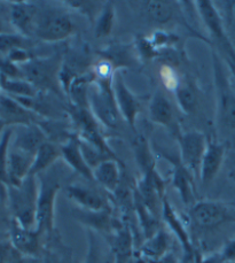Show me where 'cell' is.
Segmentation results:
<instances>
[{"mask_svg":"<svg viewBox=\"0 0 235 263\" xmlns=\"http://www.w3.org/2000/svg\"><path fill=\"white\" fill-rule=\"evenodd\" d=\"M61 147V159L65 163L73 172L81 175L82 177L89 181H93V173L91 165L83 152L82 144L80 138L76 134L67 140V142L60 145Z\"/></svg>","mask_w":235,"mask_h":263,"instance_id":"cell-18","label":"cell"},{"mask_svg":"<svg viewBox=\"0 0 235 263\" xmlns=\"http://www.w3.org/2000/svg\"><path fill=\"white\" fill-rule=\"evenodd\" d=\"M44 260L43 263H68L66 255L62 254L56 250H51L50 247L46 246L44 250Z\"/></svg>","mask_w":235,"mask_h":263,"instance_id":"cell-38","label":"cell"},{"mask_svg":"<svg viewBox=\"0 0 235 263\" xmlns=\"http://www.w3.org/2000/svg\"><path fill=\"white\" fill-rule=\"evenodd\" d=\"M39 193L38 177L29 176L18 186H8L7 208L11 220L27 229H36Z\"/></svg>","mask_w":235,"mask_h":263,"instance_id":"cell-2","label":"cell"},{"mask_svg":"<svg viewBox=\"0 0 235 263\" xmlns=\"http://www.w3.org/2000/svg\"><path fill=\"white\" fill-rule=\"evenodd\" d=\"M70 118L75 128V134L83 144L104 154L105 157L117 159L114 151L111 149L101 129L100 122L92 114L90 108H76L71 107Z\"/></svg>","mask_w":235,"mask_h":263,"instance_id":"cell-6","label":"cell"},{"mask_svg":"<svg viewBox=\"0 0 235 263\" xmlns=\"http://www.w3.org/2000/svg\"><path fill=\"white\" fill-rule=\"evenodd\" d=\"M7 213L9 214L7 204L0 200V224H3L7 221Z\"/></svg>","mask_w":235,"mask_h":263,"instance_id":"cell-42","label":"cell"},{"mask_svg":"<svg viewBox=\"0 0 235 263\" xmlns=\"http://www.w3.org/2000/svg\"><path fill=\"white\" fill-rule=\"evenodd\" d=\"M207 144L208 138L198 130L186 131L178 137L179 160L194 177H199Z\"/></svg>","mask_w":235,"mask_h":263,"instance_id":"cell-10","label":"cell"},{"mask_svg":"<svg viewBox=\"0 0 235 263\" xmlns=\"http://www.w3.org/2000/svg\"><path fill=\"white\" fill-rule=\"evenodd\" d=\"M131 263H138V262H133V261H132V262H131Z\"/></svg>","mask_w":235,"mask_h":263,"instance_id":"cell-48","label":"cell"},{"mask_svg":"<svg viewBox=\"0 0 235 263\" xmlns=\"http://www.w3.org/2000/svg\"><path fill=\"white\" fill-rule=\"evenodd\" d=\"M226 9L229 20H231V23L233 24V27L235 29V0L234 2L226 3Z\"/></svg>","mask_w":235,"mask_h":263,"instance_id":"cell-41","label":"cell"},{"mask_svg":"<svg viewBox=\"0 0 235 263\" xmlns=\"http://www.w3.org/2000/svg\"><path fill=\"white\" fill-rule=\"evenodd\" d=\"M19 47L30 48V38L17 32H4L0 35V57H6L9 52Z\"/></svg>","mask_w":235,"mask_h":263,"instance_id":"cell-34","label":"cell"},{"mask_svg":"<svg viewBox=\"0 0 235 263\" xmlns=\"http://www.w3.org/2000/svg\"><path fill=\"white\" fill-rule=\"evenodd\" d=\"M75 32V23L62 8L41 7L35 37L46 43L66 41Z\"/></svg>","mask_w":235,"mask_h":263,"instance_id":"cell-7","label":"cell"},{"mask_svg":"<svg viewBox=\"0 0 235 263\" xmlns=\"http://www.w3.org/2000/svg\"><path fill=\"white\" fill-rule=\"evenodd\" d=\"M93 181L96 182L107 192L116 193L119 191L122 173L120 160L107 159L94 165L92 169Z\"/></svg>","mask_w":235,"mask_h":263,"instance_id":"cell-20","label":"cell"},{"mask_svg":"<svg viewBox=\"0 0 235 263\" xmlns=\"http://www.w3.org/2000/svg\"><path fill=\"white\" fill-rule=\"evenodd\" d=\"M87 241H89V246H87V254L84 263H104L100 241L96 233L87 230Z\"/></svg>","mask_w":235,"mask_h":263,"instance_id":"cell-35","label":"cell"},{"mask_svg":"<svg viewBox=\"0 0 235 263\" xmlns=\"http://www.w3.org/2000/svg\"><path fill=\"white\" fill-rule=\"evenodd\" d=\"M172 163V185L175 191L179 193L181 201L186 206L192 207L197 202L195 200V184L194 176L186 169L180 160L175 161L173 159H169Z\"/></svg>","mask_w":235,"mask_h":263,"instance_id":"cell-24","label":"cell"},{"mask_svg":"<svg viewBox=\"0 0 235 263\" xmlns=\"http://www.w3.org/2000/svg\"><path fill=\"white\" fill-rule=\"evenodd\" d=\"M174 98L180 110L185 114H192L197 108L198 97L192 85L188 83H180L178 89L174 91Z\"/></svg>","mask_w":235,"mask_h":263,"instance_id":"cell-32","label":"cell"},{"mask_svg":"<svg viewBox=\"0 0 235 263\" xmlns=\"http://www.w3.org/2000/svg\"><path fill=\"white\" fill-rule=\"evenodd\" d=\"M39 9L41 7L36 3H8V17L15 32L30 40L31 37H35Z\"/></svg>","mask_w":235,"mask_h":263,"instance_id":"cell-12","label":"cell"},{"mask_svg":"<svg viewBox=\"0 0 235 263\" xmlns=\"http://www.w3.org/2000/svg\"><path fill=\"white\" fill-rule=\"evenodd\" d=\"M170 253V237L163 229L147 238L140 248V254L149 262H156Z\"/></svg>","mask_w":235,"mask_h":263,"instance_id":"cell-27","label":"cell"},{"mask_svg":"<svg viewBox=\"0 0 235 263\" xmlns=\"http://www.w3.org/2000/svg\"><path fill=\"white\" fill-rule=\"evenodd\" d=\"M161 214H162L165 226L168 227L169 230L173 233L178 241L181 243L186 254L193 256L194 247L187 228H186L183 218L175 212L174 207H172V204L170 203V201L166 198L163 199L162 212H161Z\"/></svg>","mask_w":235,"mask_h":263,"instance_id":"cell-19","label":"cell"},{"mask_svg":"<svg viewBox=\"0 0 235 263\" xmlns=\"http://www.w3.org/2000/svg\"><path fill=\"white\" fill-rule=\"evenodd\" d=\"M106 2H95V0H69L62 2L63 7L72 9L81 15L85 16L92 24H94L97 15H99Z\"/></svg>","mask_w":235,"mask_h":263,"instance_id":"cell-31","label":"cell"},{"mask_svg":"<svg viewBox=\"0 0 235 263\" xmlns=\"http://www.w3.org/2000/svg\"><path fill=\"white\" fill-rule=\"evenodd\" d=\"M160 76L164 87L169 91L174 92L178 89V86L181 83L180 77L178 76L177 71L174 70L173 67H171L169 65H164L162 68H161Z\"/></svg>","mask_w":235,"mask_h":263,"instance_id":"cell-36","label":"cell"},{"mask_svg":"<svg viewBox=\"0 0 235 263\" xmlns=\"http://www.w3.org/2000/svg\"><path fill=\"white\" fill-rule=\"evenodd\" d=\"M48 140L45 131L38 123L12 128L11 147L35 157L39 147Z\"/></svg>","mask_w":235,"mask_h":263,"instance_id":"cell-15","label":"cell"},{"mask_svg":"<svg viewBox=\"0 0 235 263\" xmlns=\"http://www.w3.org/2000/svg\"><path fill=\"white\" fill-rule=\"evenodd\" d=\"M42 120L44 119L24 107L16 99L5 93L0 96V121L6 125V128L35 124Z\"/></svg>","mask_w":235,"mask_h":263,"instance_id":"cell-14","label":"cell"},{"mask_svg":"<svg viewBox=\"0 0 235 263\" xmlns=\"http://www.w3.org/2000/svg\"><path fill=\"white\" fill-rule=\"evenodd\" d=\"M225 154H226L225 144L214 139H208L207 148H205L202 162H201L199 174V178L203 186H208L217 177L224 164Z\"/></svg>","mask_w":235,"mask_h":263,"instance_id":"cell-16","label":"cell"},{"mask_svg":"<svg viewBox=\"0 0 235 263\" xmlns=\"http://www.w3.org/2000/svg\"><path fill=\"white\" fill-rule=\"evenodd\" d=\"M115 102L119 109L121 118L123 119L131 128H135L136 119L140 113V101L129 86L125 84V81L121 72L117 71L112 83Z\"/></svg>","mask_w":235,"mask_h":263,"instance_id":"cell-13","label":"cell"},{"mask_svg":"<svg viewBox=\"0 0 235 263\" xmlns=\"http://www.w3.org/2000/svg\"><path fill=\"white\" fill-rule=\"evenodd\" d=\"M18 252L14 250L9 241H0V263H9Z\"/></svg>","mask_w":235,"mask_h":263,"instance_id":"cell-37","label":"cell"},{"mask_svg":"<svg viewBox=\"0 0 235 263\" xmlns=\"http://www.w3.org/2000/svg\"><path fill=\"white\" fill-rule=\"evenodd\" d=\"M220 254L224 257L225 262H235V238L225 243L220 251Z\"/></svg>","mask_w":235,"mask_h":263,"instance_id":"cell-39","label":"cell"},{"mask_svg":"<svg viewBox=\"0 0 235 263\" xmlns=\"http://www.w3.org/2000/svg\"><path fill=\"white\" fill-rule=\"evenodd\" d=\"M189 217L201 229H213L235 222V204L213 200L197 201L189 209Z\"/></svg>","mask_w":235,"mask_h":263,"instance_id":"cell-8","label":"cell"},{"mask_svg":"<svg viewBox=\"0 0 235 263\" xmlns=\"http://www.w3.org/2000/svg\"><path fill=\"white\" fill-rule=\"evenodd\" d=\"M131 5L138 8L147 20L158 24H165L173 20L177 11V4L162 0H149V2H132Z\"/></svg>","mask_w":235,"mask_h":263,"instance_id":"cell-23","label":"cell"},{"mask_svg":"<svg viewBox=\"0 0 235 263\" xmlns=\"http://www.w3.org/2000/svg\"><path fill=\"white\" fill-rule=\"evenodd\" d=\"M8 241L11 242L14 250L23 256L39 259L44 254L45 238L37 229L23 228L11 220L8 227Z\"/></svg>","mask_w":235,"mask_h":263,"instance_id":"cell-11","label":"cell"},{"mask_svg":"<svg viewBox=\"0 0 235 263\" xmlns=\"http://www.w3.org/2000/svg\"><path fill=\"white\" fill-rule=\"evenodd\" d=\"M12 128H6L0 136V200L7 204L8 152L11 147Z\"/></svg>","mask_w":235,"mask_h":263,"instance_id":"cell-28","label":"cell"},{"mask_svg":"<svg viewBox=\"0 0 235 263\" xmlns=\"http://www.w3.org/2000/svg\"><path fill=\"white\" fill-rule=\"evenodd\" d=\"M198 263H226L224 260V257L220 254V252L211 253V254H208L205 256L200 257L198 260Z\"/></svg>","mask_w":235,"mask_h":263,"instance_id":"cell-40","label":"cell"},{"mask_svg":"<svg viewBox=\"0 0 235 263\" xmlns=\"http://www.w3.org/2000/svg\"><path fill=\"white\" fill-rule=\"evenodd\" d=\"M2 93H3V91H2V86H0V96H2Z\"/></svg>","mask_w":235,"mask_h":263,"instance_id":"cell-46","label":"cell"},{"mask_svg":"<svg viewBox=\"0 0 235 263\" xmlns=\"http://www.w3.org/2000/svg\"><path fill=\"white\" fill-rule=\"evenodd\" d=\"M115 16V4L112 2H106L94 24H93V27H94V35L96 38H105L110 35L112 30H114Z\"/></svg>","mask_w":235,"mask_h":263,"instance_id":"cell-30","label":"cell"},{"mask_svg":"<svg viewBox=\"0 0 235 263\" xmlns=\"http://www.w3.org/2000/svg\"><path fill=\"white\" fill-rule=\"evenodd\" d=\"M212 75L217 126L223 134L235 136V92L225 71L224 61L216 52H212Z\"/></svg>","mask_w":235,"mask_h":263,"instance_id":"cell-1","label":"cell"},{"mask_svg":"<svg viewBox=\"0 0 235 263\" xmlns=\"http://www.w3.org/2000/svg\"><path fill=\"white\" fill-rule=\"evenodd\" d=\"M3 93L13 98H35L39 93L32 84L24 79H7L0 76Z\"/></svg>","mask_w":235,"mask_h":263,"instance_id":"cell-29","label":"cell"},{"mask_svg":"<svg viewBox=\"0 0 235 263\" xmlns=\"http://www.w3.org/2000/svg\"><path fill=\"white\" fill-rule=\"evenodd\" d=\"M193 5L201 18V22L203 23L205 30L209 33L210 42L216 44L218 47L220 59L226 63L229 70L235 69V48L227 35L223 17L220 15L216 4L201 0Z\"/></svg>","mask_w":235,"mask_h":263,"instance_id":"cell-4","label":"cell"},{"mask_svg":"<svg viewBox=\"0 0 235 263\" xmlns=\"http://www.w3.org/2000/svg\"><path fill=\"white\" fill-rule=\"evenodd\" d=\"M148 115L149 120L158 125L169 128L172 124L174 120L172 104L161 90H156L153 97L150 98L148 105Z\"/></svg>","mask_w":235,"mask_h":263,"instance_id":"cell-25","label":"cell"},{"mask_svg":"<svg viewBox=\"0 0 235 263\" xmlns=\"http://www.w3.org/2000/svg\"><path fill=\"white\" fill-rule=\"evenodd\" d=\"M61 159V147L58 144H55L47 140L44 143L35 154L33 163L31 168L30 176H39L44 173L51 170L58 160Z\"/></svg>","mask_w":235,"mask_h":263,"instance_id":"cell-26","label":"cell"},{"mask_svg":"<svg viewBox=\"0 0 235 263\" xmlns=\"http://www.w3.org/2000/svg\"><path fill=\"white\" fill-rule=\"evenodd\" d=\"M133 149H134L136 162L139 163L144 174L149 172L151 169L156 168L153 154H151L149 145L147 143V139L144 137V136H136L134 138Z\"/></svg>","mask_w":235,"mask_h":263,"instance_id":"cell-33","label":"cell"},{"mask_svg":"<svg viewBox=\"0 0 235 263\" xmlns=\"http://www.w3.org/2000/svg\"><path fill=\"white\" fill-rule=\"evenodd\" d=\"M33 158L35 157L22 151L9 147L7 164L9 186H18L26 181L27 177L30 176Z\"/></svg>","mask_w":235,"mask_h":263,"instance_id":"cell-22","label":"cell"},{"mask_svg":"<svg viewBox=\"0 0 235 263\" xmlns=\"http://www.w3.org/2000/svg\"><path fill=\"white\" fill-rule=\"evenodd\" d=\"M229 71H231V75H229V83H231L232 89L235 92V69L229 70Z\"/></svg>","mask_w":235,"mask_h":263,"instance_id":"cell-43","label":"cell"},{"mask_svg":"<svg viewBox=\"0 0 235 263\" xmlns=\"http://www.w3.org/2000/svg\"><path fill=\"white\" fill-rule=\"evenodd\" d=\"M232 177L234 178V181H235V173H234V174H232Z\"/></svg>","mask_w":235,"mask_h":263,"instance_id":"cell-47","label":"cell"},{"mask_svg":"<svg viewBox=\"0 0 235 263\" xmlns=\"http://www.w3.org/2000/svg\"><path fill=\"white\" fill-rule=\"evenodd\" d=\"M39 193L37 203L36 229L45 239H51L55 231V207L61 184L50 170L39 175Z\"/></svg>","mask_w":235,"mask_h":263,"instance_id":"cell-5","label":"cell"},{"mask_svg":"<svg viewBox=\"0 0 235 263\" xmlns=\"http://www.w3.org/2000/svg\"><path fill=\"white\" fill-rule=\"evenodd\" d=\"M68 199L84 212H101L110 208L107 199L94 189L80 184H70L66 187Z\"/></svg>","mask_w":235,"mask_h":263,"instance_id":"cell-17","label":"cell"},{"mask_svg":"<svg viewBox=\"0 0 235 263\" xmlns=\"http://www.w3.org/2000/svg\"><path fill=\"white\" fill-rule=\"evenodd\" d=\"M76 218L87 227V230L105 235L107 233L108 236H111L122 226L112 217L111 208L101 212H84L80 209L76 214Z\"/></svg>","mask_w":235,"mask_h":263,"instance_id":"cell-21","label":"cell"},{"mask_svg":"<svg viewBox=\"0 0 235 263\" xmlns=\"http://www.w3.org/2000/svg\"><path fill=\"white\" fill-rule=\"evenodd\" d=\"M5 129H6V125H5L2 121H0V136H2V134L5 131Z\"/></svg>","mask_w":235,"mask_h":263,"instance_id":"cell-45","label":"cell"},{"mask_svg":"<svg viewBox=\"0 0 235 263\" xmlns=\"http://www.w3.org/2000/svg\"><path fill=\"white\" fill-rule=\"evenodd\" d=\"M227 263H235V262H227Z\"/></svg>","mask_w":235,"mask_h":263,"instance_id":"cell-49","label":"cell"},{"mask_svg":"<svg viewBox=\"0 0 235 263\" xmlns=\"http://www.w3.org/2000/svg\"><path fill=\"white\" fill-rule=\"evenodd\" d=\"M63 58L58 54L51 57H35L19 66L23 79L36 87L42 93L60 95V71Z\"/></svg>","mask_w":235,"mask_h":263,"instance_id":"cell-3","label":"cell"},{"mask_svg":"<svg viewBox=\"0 0 235 263\" xmlns=\"http://www.w3.org/2000/svg\"><path fill=\"white\" fill-rule=\"evenodd\" d=\"M4 32H7V31L5 30V23H4V20L2 18V16H0V35Z\"/></svg>","mask_w":235,"mask_h":263,"instance_id":"cell-44","label":"cell"},{"mask_svg":"<svg viewBox=\"0 0 235 263\" xmlns=\"http://www.w3.org/2000/svg\"><path fill=\"white\" fill-rule=\"evenodd\" d=\"M112 83H92L90 91V110L106 128H115L121 118L115 102Z\"/></svg>","mask_w":235,"mask_h":263,"instance_id":"cell-9","label":"cell"}]
</instances>
